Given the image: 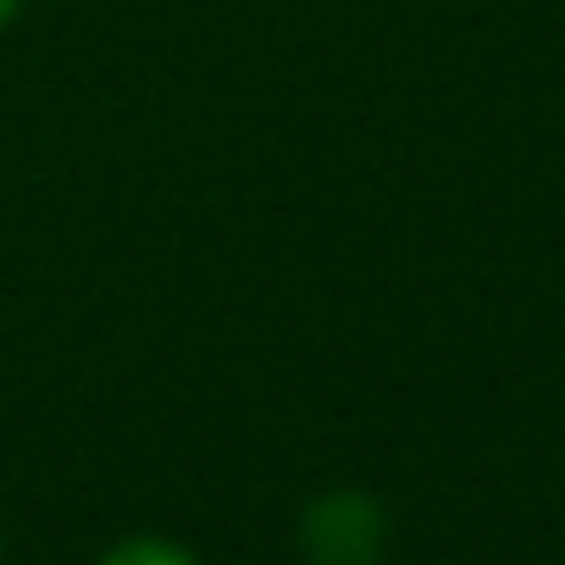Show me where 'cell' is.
<instances>
[{"mask_svg": "<svg viewBox=\"0 0 565 565\" xmlns=\"http://www.w3.org/2000/svg\"><path fill=\"white\" fill-rule=\"evenodd\" d=\"M388 510L366 488H322L295 526L306 565H383L388 559Z\"/></svg>", "mask_w": 565, "mask_h": 565, "instance_id": "1", "label": "cell"}, {"mask_svg": "<svg viewBox=\"0 0 565 565\" xmlns=\"http://www.w3.org/2000/svg\"><path fill=\"white\" fill-rule=\"evenodd\" d=\"M95 565H200L183 543H172V537H156V532H139V537H122V543H111Z\"/></svg>", "mask_w": 565, "mask_h": 565, "instance_id": "2", "label": "cell"}, {"mask_svg": "<svg viewBox=\"0 0 565 565\" xmlns=\"http://www.w3.org/2000/svg\"><path fill=\"white\" fill-rule=\"evenodd\" d=\"M18 12H23V0H0V29H7Z\"/></svg>", "mask_w": 565, "mask_h": 565, "instance_id": "3", "label": "cell"}]
</instances>
